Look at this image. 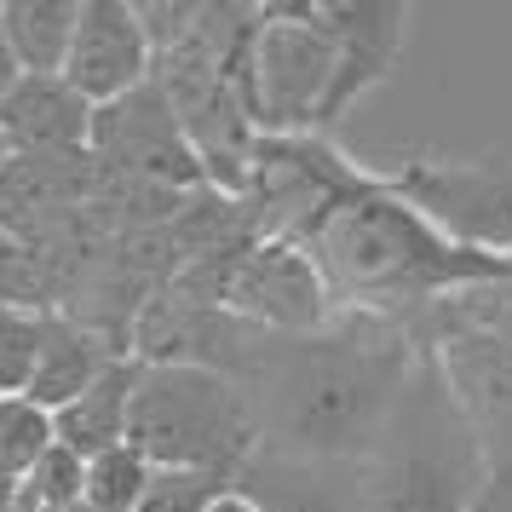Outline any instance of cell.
Segmentation results:
<instances>
[{
  "label": "cell",
  "instance_id": "cell-1",
  "mask_svg": "<svg viewBox=\"0 0 512 512\" xmlns=\"http://www.w3.org/2000/svg\"><path fill=\"white\" fill-rule=\"evenodd\" d=\"M420 351L426 346L415 340V328L351 311V323L305 340L259 334L236 386L254 403L259 443L288 455L363 461Z\"/></svg>",
  "mask_w": 512,
  "mask_h": 512
},
{
  "label": "cell",
  "instance_id": "cell-2",
  "mask_svg": "<svg viewBox=\"0 0 512 512\" xmlns=\"http://www.w3.org/2000/svg\"><path fill=\"white\" fill-rule=\"evenodd\" d=\"M305 254L317 259L340 311L392 317V323H403L420 305L449 300V294L507 282V259L455 242L409 196H397L386 179H369L363 190H351L305 236Z\"/></svg>",
  "mask_w": 512,
  "mask_h": 512
},
{
  "label": "cell",
  "instance_id": "cell-3",
  "mask_svg": "<svg viewBox=\"0 0 512 512\" xmlns=\"http://www.w3.org/2000/svg\"><path fill=\"white\" fill-rule=\"evenodd\" d=\"M495 478L484 443L461 415L438 369V351H420L380 438L363 455V484L374 512H466Z\"/></svg>",
  "mask_w": 512,
  "mask_h": 512
},
{
  "label": "cell",
  "instance_id": "cell-4",
  "mask_svg": "<svg viewBox=\"0 0 512 512\" xmlns=\"http://www.w3.org/2000/svg\"><path fill=\"white\" fill-rule=\"evenodd\" d=\"M127 443L150 466H202L236 478L259 449L248 392L219 369H139Z\"/></svg>",
  "mask_w": 512,
  "mask_h": 512
},
{
  "label": "cell",
  "instance_id": "cell-5",
  "mask_svg": "<svg viewBox=\"0 0 512 512\" xmlns=\"http://www.w3.org/2000/svg\"><path fill=\"white\" fill-rule=\"evenodd\" d=\"M334 93V35L323 6H265L242 75V98L259 133H323V110Z\"/></svg>",
  "mask_w": 512,
  "mask_h": 512
},
{
  "label": "cell",
  "instance_id": "cell-6",
  "mask_svg": "<svg viewBox=\"0 0 512 512\" xmlns=\"http://www.w3.org/2000/svg\"><path fill=\"white\" fill-rule=\"evenodd\" d=\"M369 179L374 173L351 167L328 144V133H288V139L259 133L254 162H248V185H242V208H248L259 236L305 248V236Z\"/></svg>",
  "mask_w": 512,
  "mask_h": 512
},
{
  "label": "cell",
  "instance_id": "cell-7",
  "mask_svg": "<svg viewBox=\"0 0 512 512\" xmlns=\"http://www.w3.org/2000/svg\"><path fill=\"white\" fill-rule=\"evenodd\" d=\"M386 185L455 242L512 259V156H409Z\"/></svg>",
  "mask_w": 512,
  "mask_h": 512
},
{
  "label": "cell",
  "instance_id": "cell-8",
  "mask_svg": "<svg viewBox=\"0 0 512 512\" xmlns=\"http://www.w3.org/2000/svg\"><path fill=\"white\" fill-rule=\"evenodd\" d=\"M87 156H93L98 167L121 173V179L173 190V196L208 190L202 156H196L190 133L179 127L167 93L156 87V75L144 81L139 93H127V98H116V104L93 110V144H87Z\"/></svg>",
  "mask_w": 512,
  "mask_h": 512
},
{
  "label": "cell",
  "instance_id": "cell-9",
  "mask_svg": "<svg viewBox=\"0 0 512 512\" xmlns=\"http://www.w3.org/2000/svg\"><path fill=\"white\" fill-rule=\"evenodd\" d=\"M225 311L242 317L259 334H282V340H305V334H328L334 328V294H328L317 259L300 242H277L259 236L248 254L231 265L225 282Z\"/></svg>",
  "mask_w": 512,
  "mask_h": 512
},
{
  "label": "cell",
  "instance_id": "cell-10",
  "mask_svg": "<svg viewBox=\"0 0 512 512\" xmlns=\"http://www.w3.org/2000/svg\"><path fill=\"white\" fill-rule=\"evenodd\" d=\"M156 75V41L144 29L133 0H81V24H75V47L64 64V81L87 98L93 110L116 104V98L139 93Z\"/></svg>",
  "mask_w": 512,
  "mask_h": 512
},
{
  "label": "cell",
  "instance_id": "cell-11",
  "mask_svg": "<svg viewBox=\"0 0 512 512\" xmlns=\"http://www.w3.org/2000/svg\"><path fill=\"white\" fill-rule=\"evenodd\" d=\"M409 6L403 0H323V24L334 35V93L323 110V133L346 121L357 98L392 81L397 58L409 47Z\"/></svg>",
  "mask_w": 512,
  "mask_h": 512
},
{
  "label": "cell",
  "instance_id": "cell-12",
  "mask_svg": "<svg viewBox=\"0 0 512 512\" xmlns=\"http://www.w3.org/2000/svg\"><path fill=\"white\" fill-rule=\"evenodd\" d=\"M438 369L484 443L489 472H512V340L455 328L438 346Z\"/></svg>",
  "mask_w": 512,
  "mask_h": 512
},
{
  "label": "cell",
  "instance_id": "cell-13",
  "mask_svg": "<svg viewBox=\"0 0 512 512\" xmlns=\"http://www.w3.org/2000/svg\"><path fill=\"white\" fill-rule=\"evenodd\" d=\"M236 489L254 512H374L363 461H323V455H288L259 443L254 461L236 472Z\"/></svg>",
  "mask_w": 512,
  "mask_h": 512
},
{
  "label": "cell",
  "instance_id": "cell-14",
  "mask_svg": "<svg viewBox=\"0 0 512 512\" xmlns=\"http://www.w3.org/2000/svg\"><path fill=\"white\" fill-rule=\"evenodd\" d=\"M0 133L12 156H87L93 104L64 75H24L0 104Z\"/></svg>",
  "mask_w": 512,
  "mask_h": 512
},
{
  "label": "cell",
  "instance_id": "cell-15",
  "mask_svg": "<svg viewBox=\"0 0 512 512\" xmlns=\"http://www.w3.org/2000/svg\"><path fill=\"white\" fill-rule=\"evenodd\" d=\"M116 357H127V351H116L104 334H93L87 323H75L70 311H47V340H41L35 380H29L24 397L29 403H41L47 415H58V409H70L75 397L87 392Z\"/></svg>",
  "mask_w": 512,
  "mask_h": 512
},
{
  "label": "cell",
  "instance_id": "cell-16",
  "mask_svg": "<svg viewBox=\"0 0 512 512\" xmlns=\"http://www.w3.org/2000/svg\"><path fill=\"white\" fill-rule=\"evenodd\" d=\"M139 369H144L139 357H116L70 409H58L52 415L58 443L75 449L81 461H93L104 449H121L127 443V415H133V392H139Z\"/></svg>",
  "mask_w": 512,
  "mask_h": 512
},
{
  "label": "cell",
  "instance_id": "cell-17",
  "mask_svg": "<svg viewBox=\"0 0 512 512\" xmlns=\"http://www.w3.org/2000/svg\"><path fill=\"white\" fill-rule=\"evenodd\" d=\"M81 24V0H0V29L24 75H64Z\"/></svg>",
  "mask_w": 512,
  "mask_h": 512
},
{
  "label": "cell",
  "instance_id": "cell-18",
  "mask_svg": "<svg viewBox=\"0 0 512 512\" xmlns=\"http://www.w3.org/2000/svg\"><path fill=\"white\" fill-rule=\"evenodd\" d=\"M144 484H150V461L133 443L104 449V455L87 461V501H81V512H139Z\"/></svg>",
  "mask_w": 512,
  "mask_h": 512
},
{
  "label": "cell",
  "instance_id": "cell-19",
  "mask_svg": "<svg viewBox=\"0 0 512 512\" xmlns=\"http://www.w3.org/2000/svg\"><path fill=\"white\" fill-rule=\"evenodd\" d=\"M236 489L225 472H202V466H150L139 512H213Z\"/></svg>",
  "mask_w": 512,
  "mask_h": 512
},
{
  "label": "cell",
  "instance_id": "cell-20",
  "mask_svg": "<svg viewBox=\"0 0 512 512\" xmlns=\"http://www.w3.org/2000/svg\"><path fill=\"white\" fill-rule=\"evenodd\" d=\"M52 443H58V432H52V415L41 403H29V397H0V472L29 478Z\"/></svg>",
  "mask_w": 512,
  "mask_h": 512
},
{
  "label": "cell",
  "instance_id": "cell-21",
  "mask_svg": "<svg viewBox=\"0 0 512 512\" xmlns=\"http://www.w3.org/2000/svg\"><path fill=\"white\" fill-rule=\"evenodd\" d=\"M41 340H47V311L0 305V397H24L29 392Z\"/></svg>",
  "mask_w": 512,
  "mask_h": 512
},
{
  "label": "cell",
  "instance_id": "cell-22",
  "mask_svg": "<svg viewBox=\"0 0 512 512\" xmlns=\"http://www.w3.org/2000/svg\"><path fill=\"white\" fill-rule=\"evenodd\" d=\"M24 495H29V512H81L87 501V461L64 449V443H52L41 466L24 478Z\"/></svg>",
  "mask_w": 512,
  "mask_h": 512
},
{
  "label": "cell",
  "instance_id": "cell-23",
  "mask_svg": "<svg viewBox=\"0 0 512 512\" xmlns=\"http://www.w3.org/2000/svg\"><path fill=\"white\" fill-rule=\"evenodd\" d=\"M466 512H512V472H495V478L484 484V495H478Z\"/></svg>",
  "mask_w": 512,
  "mask_h": 512
},
{
  "label": "cell",
  "instance_id": "cell-24",
  "mask_svg": "<svg viewBox=\"0 0 512 512\" xmlns=\"http://www.w3.org/2000/svg\"><path fill=\"white\" fill-rule=\"evenodd\" d=\"M24 81V64H18V52H12V41H6V29H0V104H6V93Z\"/></svg>",
  "mask_w": 512,
  "mask_h": 512
},
{
  "label": "cell",
  "instance_id": "cell-25",
  "mask_svg": "<svg viewBox=\"0 0 512 512\" xmlns=\"http://www.w3.org/2000/svg\"><path fill=\"white\" fill-rule=\"evenodd\" d=\"M0 512H29L24 478H12V472H0Z\"/></svg>",
  "mask_w": 512,
  "mask_h": 512
},
{
  "label": "cell",
  "instance_id": "cell-26",
  "mask_svg": "<svg viewBox=\"0 0 512 512\" xmlns=\"http://www.w3.org/2000/svg\"><path fill=\"white\" fill-rule=\"evenodd\" d=\"M213 512H254V501H248L242 489H231V495H225V501H219V507H213Z\"/></svg>",
  "mask_w": 512,
  "mask_h": 512
},
{
  "label": "cell",
  "instance_id": "cell-27",
  "mask_svg": "<svg viewBox=\"0 0 512 512\" xmlns=\"http://www.w3.org/2000/svg\"><path fill=\"white\" fill-rule=\"evenodd\" d=\"M12 162V150H6V133H0V167Z\"/></svg>",
  "mask_w": 512,
  "mask_h": 512
}]
</instances>
